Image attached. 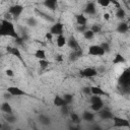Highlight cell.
<instances>
[{
    "label": "cell",
    "mask_w": 130,
    "mask_h": 130,
    "mask_svg": "<svg viewBox=\"0 0 130 130\" xmlns=\"http://www.w3.org/2000/svg\"><path fill=\"white\" fill-rule=\"evenodd\" d=\"M0 37H10L18 39L14 23L8 18H2L0 21Z\"/></svg>",
    "instance_id": "6da1fadb"
},
{
    "label": "cell",
    "mask_w": 130,
    "mask_h": 130,
    "mask_svg": "<svg viewBox=\"0 0 130 130\" xmlns=\"http://www.w3.org/2000/svg\"><path fill=\"white\" fill-rule=\"evenodd\" d=\"M113 121V126L116 128H128L130 126L129 120L124 118V117H120V116H113L112 118Z\"/></svg>",
    "instance_id": "7a4b0ae2"
},
{
    "label": "cell",
    "mask_w": 130,
    "mask_h": 130,
    "mask_svg": "<svg viewBox=\"0 0 130 130\" xmlns=\"http://www.w3.org/2000/svg\"><path fill=\"white\" fill-rule=\"evenodd\" d=\"M23 10H24V7L21 4H14L8 8V14L12 16V18L16 19L22 14Z\"/></svg>",
    "instance_id": "3957f363"
},
{
    "label": "cell",
    "mask_w": 130,
    "mask_h": 130,
    "mask_svg": "<svg viewBox=\"0 0 130 130\" xmlns=\"http://www.w3.org/2000/svg\"><path fill=\"white\" fill-rule=\"evenodd\" d=\"M49 32L52 34L54 37L60 36V35H64V24L60 21H56L54 22L50 28H49Z\"/></svg>",
    "instance_id": "277c9868"
},
{
    "label": "cell",
    "mask_w": 130,
    "mask_h": 130,
    "mask_svg": "<svg viewBox=\"0 0 130 130\" xmlns=\"http://www.w3.org/2000/svg\"><path fill=\"white\" fill-rule=\"evenodd\" d=\"M7 92L9 95L11 96H23V95H27L26 91L18 86H15V85H11V86H8L6 88Z\"/></svg>",
    "instance_id": "5b68a950"
},
{
    "label": "cell",
    "mask_w": 130,
    "mask_h": 130,
    "mask_svg": "<svg viewBox=\"0 0 130 130\" xmlns=\"http://www.w3.org/2000/svg\"><path fill=\"white\" fill-rule=\"evenodd\" d=\"M89 56H93V57H102L104 56L106 53L105 51L102 49V47L100 45H91L88 47V51H87Z\"/></svg>",
    "instance_id": "8992f818"
},
{
    "label": "cell",
    "mask_w": 130,
    "mask_h": 130,
    "mask_svg": "<svg viewBox=\"0 0 130 130\" xmlns=\"http://www.w3.org/2000/svg\"><path fill=\"white\" fill-rule=\"evenodd\" d=\"M6 52L9 55H12L15 58H17L20 62H24L23 58H22V55H21V52H20V50L17 47H15V46H7L6 47Z\"/></svg>",
    "instance_id": "52a82bcc"
},
{
    "label": "cell",
    "mask_w": 130,
    "mask_h": 130,
    "mask_svg": "<svg viewBox=\"0 0 130 130\" xmlns=\"http://www.w3.org/2000/svg\"><path fill=\"white\" fill-rule=\"evenodd\" d=\"M80 74H81L82 76L86 77V78H92V77H95L99 73H98L96 68L89 66V67H85V68H83V69L80 71Z\"/></svg>",
    "instance_id": "ba28073f"
},
{
    "label": "cell",
    "mask_w": 130,
    "mask_h": 130,
    "mask_svg": "<svg viewBox=\"0 0 130 130\" xmlns=\"http://www.w3.org/2000/svg\"><path fill=\"white\" fill-rule=\"evenodd\" d=\"M129 82H130V73H129L128 69H125L123 71V73L121 74V76H120L119 83L123 87H127L128 88L129 87Z\"/></svg>",
    "instance_id": "9c48e42d"
},
{
    "label": "cell",
    "mask_w": 130,
    "mask_h": 130,
    "mask_svg": "<svg viewBox=\"0 0 130 130\" xmlns=\"http://www.w3.org/2000/svg\"><path fill=\"white\" fill-rule=\"evenodd\" d=\"M90 93L91 95H96V96H108V92L105 91L101 86L98 85H90Z\"/></svg>",
    "instance_id": "30bf717a"
},
{
    "label": "cell",
    "mask_w": 130,
    "mask_h": 130,
    "mask_svg": "<svg viewBox=\"0 0 130 130\" xmlns=\"http://www.w3.org/2000/svg\"><path fill=\"white\" fill-rule=\"evenodd\" d=\"M67 45L70 49H72V51H76V50H79L81 49L80 48V45L78 43V41L76 40V38L74 36H70L68 39H67Z\"/></svg>",
    "instance_id": "8fae6325"
},
{
    "label": "cell",
    "mask_w": 130,
    "mask_h": 130,
    "mask_svg": "<svg viewBox=\"0 0 130 130\" xmlns=\"http://www.w3.org/2000/svg\"><path fill=\"white\" fill-rule=\"evenodd\" d=\"M75 20H76V23L78 26H86L87 24V17L85 14L83 13H79V14H76L75 15Z\"/></svg>",
    "instance_id": "7c38bea8"
},
{
    "label": "cell",
    "mask_w": 130,
    "mask_h": 130,
    "mask_svg": "<svg viewBox=\"0 0 130 130\" xmlns=\"http://www.w3.org/2000/svg\"><path fill=\"white\" fill-rule=\"evenodd\" d=\"M99 116H100L101 119H103V120H112L114 114H113L109 109L103 108V109L99 112Z\"/></svg>",
    "instance_id": "4fadbf2b"
},
{
    "label": "cell",
    "mask_w": 130,
    "mask_h": 130,
    "mask_svg": "<svg viewBox=\"0 0 130 130\" xmlns=\"http://www.w3.org/2000/svg\"><path fill=\"white\" fill-rule=\"evenodd\" d=\"M84 12L88 15H94L96 13V5L93 2H88L84 8Z\"/></svg>",
    "instance_id": "5bb4252c"
},
{
    "label": "cell",
    "mask_w": 130,
    "mask_h": 130,
    "mask_svg": "<svg viewBox=\"0 0 130 130\" xmlns=\"http://www.w3.org/2000/svg\"><path fill=\"white\" fill-rule=\"evenodd\" d=\"M55 44L58 48H63L67 45V38L66 36L64 35H60V36H57L56 39H55Z\"/></svg>",
    "instance_id": "9a60e30c"
},
{
    "label": "cell",
    "mask_w": 130,
    "mask_h": 130,
    "mask_svg": "<svg viewBox=\"0 0 130 130\" xmlns=\"http://www.w3.org/2000/svg\"><path fill=\"white\" fill-rule=\"evenodd\" d=\"M34 56H35V58L38 59V60H45V59H47L46 50L43 49V48H38V49L35 51Z\"/></svg>",
    "instance_id": "2e32d148"
},
{
    "label": "cell",
    "mask_w": 130,
    "mask_h": 130,
    "mask_svg": "<svg viewBox=\"0 0 130 130\" xmlns=\"http://www.w3.org/2000/svg\"><path fill=\"white\" fill-rule=\"evenodd\" d=\"M116 30L118 32H120V34H126V32H128L129 31V24H128V22L121 21L120 23H118Z\"/></svg>",
    "instance_id": "e0dca14e"
},
{
    "label": "cell",
    "mask_w": 130,
    "mask_h": 130,
    "mask_svg": "<svg viewBox=\"0 0 130 130\" xmlns=\"http://www.w3.org/2000/svg\"><path fill=\"white\" fill-rule=\"evenodd\" d=\"M0 110L5 114V115H10V114H13V110H12V107L11 105L8 103V102H4L1 106H0Z\"/></svg>",
    "instance_id": "ac0fdd59"
},
{
    "label": "cell",
    "mask_w": 130,
    "mask_h": 130,
    "mask_svg": "<svg viewBox=\"0 0 130 130\" xmlns=\"http://www.w3.org/2000/svg\"><path fill=\"white\" fill-rule=\"evenodd\" d=\"M44 6H46V8L54 11L58 8V2L56 0H47V1H44L43 2Z\"/></svg>",
    "instance_id": "d6986e66"
},
{
    "label": "cell",
    "mask_w": 130,
    "mask_h": 130,
    "mask_svg": "<svg viewBox=\"0 0 130 130\" xmlns=\"http://www.w3.org/2000/svg\"><path fill=\"white\" fill-rule=\"evenodd\" d=\"M53 105L57 108H62L64 106H67L63 96H60V95H56L54 99H53Z\"/></svg>",
    "instance_id": "ffe728a7"
},
{
    "label": "cell",
    "mask_w": 130,
    "mask_h": 130,
    "mask_svg": "<svg viewBox=\"0 0 130 130\" xmlns=\"http://www.w3.org/2000/svg\"><path fill=\"white\" fill-rule=\"evenodd\" d=\"M125 61H126V59H125L124 55L121 54V53H117L115 55L114 59H113V64H115V65H117V64H123V63H125Z\"/></svg>",
    "instance_id": "44dd1931"
},
{
    "label": "cell",
    "mask_w": 130,
    "mask_h": 130,
    "mask_svg": "<svg viewBox=\"0 0 130 130\" xmlns=\"http://www.w3.org/2000/svg\"><path fill=\"white\" fill-rule=\"evenodd\" d=\"M115 15H116L117 18H119V19H121V20L123 21V19H124L125 16H126V11H125V9L121 6V7L115 9Z\"/></svg>",
    "instance_id": "7402d4cb"
},
{
    "label": "cell",
    "mask_w": 130,
    "mask_h": 130,
    "mask_svg": "<svg viewBox=\"0 0 130 130\" xmlns=\"http://www.w3.org/2000/svg\"><path fill=\"white\" fill-rule=\"evenodd\" d=\"M82 119L86 122H92L94 120V114L89 111H84L82 113Z\"/></svg>",
    "instance_id": "603a6c76"
},
{
    "label": "cell",
    "mask_w": 130,
    "mask_h": 130,
    "mask_svg": "<svg viewBox=\"0 0 130 130\" xmlns=\"http://www.w3.org/2000/svg\"><path fill=\"white\" fill-rule=\"evenodd\" d=\"M39 120H40V123H41L42 125H45V126L50 125V123H51L50 117L47 116V115H45V114H41V115L39 116Z\"/></svg>",
    "instance_id": "cb8c5ba5"
},
{
    "label": "cell",
    "mask_w": 130,
    "mask_h": 130,
    "mask_svg": "<svg viewBox=\"0 0 130 130\" xmlns=\"http://www.w3.org/2000/svg\"><path fill=\"white\" fill-rule=\"evenodd\" d=\"M36 12H37L42 18L46 19L47 21H50V22H53V23H54V18L51 17V15H49L48 13H45V12H43V11H40L39 9H36Z\"/></svg>",
    "instance_id": "d4e9b609"
},
{
    "label": "cell",
    "mask_w": 130,
    "mask_h": 130,
    "mask_svg": "<svg viewBox=\"0 0 130 130\" xmlns=\"http://www.w3.org/2000/svg\"><path fill=\"white\" fill-rule=\"evenodd\" d=\"M80 57H82V50H76V51H72V53L70 54V60H77Z\"/></svg>",
    "instance_id": "484cf974"
},
{
    "label": "cell",
    "mask_w": 130,
    "mask_h": 130,
    "mask_svg": "<svg viewBox=\"0 0 130 130\" xmlns=\"http://www.w3.org/2000/svg\"><path fill=\"white\" fill-rule=\"evenodd\" d=\"M103 108H104V102H99V103H94L90 105V109L93 112H100Z\"/></svg>",
    "instance_id": "4316f807"
},
{
    "label": "cell",
    "mask_w": 130,
    "mask_h": 130,
    "mask_svg": "<svg viewBox=\"0 0 130 130\" xmlns=\"http://www.w3.org/2000/svg\"><path fill=\"white\" fill-rule=\"evenodd\" d=\"M98 6L102 7V8H109L111 6V1L110 0H99L96 1Z\"/></svg>",
    "instance_id": "83f0119b"
},
{
    "label": "cell",
    "mask_w": 130,
    "mask_h": 130,
    "mask_svg": "<svg viewBox=\"0 0 130 130\" xmlns=\"http://www.w3.org/2000/svg\"><path fill=\"white\" fill-rule=\"evenodd\" d=\"M63 99H64V101H65L66 105H67V106H69V105H71V104L73 103L74 96H73V94H72V93H65V94L63 95Z\"/></svg>",
    "instance_id": "f1b7e54d"
},
{
    "label": "cell",
    "mask_w": 130,
    "mask_h": 130,
    "mask_svg": "<svg viewBox=\"0 0 130 130\" xmlns=\"http://www.w3.org/2000/svg\"><path fill=\"white\" fill-rule=\"evenodd\" d=\"M4 119H5V122L8 123V124H13L16 122L17 118L13 115V114H10V115H5L4 116Z\"/></svg>",
    "instance_id": "f546056e"
},
{
    "label": "cell",
    "mask_w": 130,
    "mask_h": 130,
    "mask_svg": "<svg viewBox=\"0 0 130 130\" xmlns=\"http://www.w3.org/2000/svg\"><path fill=\"white\" fill-rule=\"evenodd\" d=\"M82 34H83L84 39H85V40H87V41L92 40V39L94 38V36H95V35H94V34H93V32H92V31H91L89 28H87V29H86L85 31H83Z\"/></svg>",
    "instance_id": "4dcf8cb0"
},
{
    "label": "cell",
    "mask_w": 130,
    "mask_h": 130,
    "mask_svg": "<svg viewBox=\"0 0 130 130\" xmlns=\"http://www.w3.org/2000/svg\"><path fill=\"white\" fill-rule=\"evenodd\" d=\"M26 24L29 25V26H36L38 24V21H37V19L35 17L30 16V17L26 18Z\"/></svg>",
    "instance_id": "1f68e13d"
},
{
    "label": "cell",
    "mask_w": 130,
    "mask_h": 130,
    "mask_svg": "<svg viewBox=\"0 0 130 130\" xmlns=\"http://www.w3.org/2000/svg\"><path fill=\"white\" fill-rule=\"evenodd\" d=\"M39 65H40L41 68L46 69V68L49 67V65H50V61H49L48 59H45V60H39Z\"/></svg>",
    "instance_id": "d6a6232c"
},
{
    "label": "cell",
    "mask_w": 130,
    "mask_h": 130,
    "mask_svg": "<svg viewBox=\"0 0 130 130\" xmlns=\"http://www.w3.org/2000/svg\"><path fill=\"white\" fill-rule=\"evenodd\" d=\"M70 118H71L72 122L75 123V124H78V123L80 122V117H79V115L76 114V113H70Z\"/></svg>",
    "instance_id": "836d02e7"
},
{
    "label": "cell",
    "mask_w": 130,
    "mask_h": 130,
    "mask_svg": "<svg viewBox=\"0 0 130 130\" xmlns=\"http://www.w3.org/2000/svg\"><path fill=\"white\" fill-rule=\"evenodd\" d=\"M94 35L95 34H99V32H101V30H102V27H101V25L100 24H92L91 25V27L89 28Z\"/></svg>",
    "instance_id": "e575fe53"
},
{
    "label": "cell",
    "mask_w": 130,
    "mask_h": 130,
    "mask_svg": "<svg viewBox=\"0 0 130 130\" xmlns=\"http://www.w3.org/2000/svg\"><path fill=\"white\" fill-rule=\"evenodd\" d=\"M99 102H103V100H102L101 96L91 95V96L89 98V103H90V105H91V104H94V103H99Z\"/></svg>",
    "instance_id": "d590c367"
},
{
    "label": "cell",
    "mask_w": 130,
    "mask_h": 130,
    "mask_svg": "<svg viewBox=\"0 0 130 130\" xmlns=\"http://www.w3.org/2000/svg\"><path fill=\"white\" fill-rule=\"evenodd\" d=\"M100 46H101V47H102V49L105 51V53L109 52V51H110V49H111V47H110V44H109L108 42H104V43L100 44Z\"/></svg>",
    "instance_id": "8d00e7d4"
},
{
    "label": "cell",
    "mask_w": 130,
    "mask_h": 130,
    "mask_svg": "<svg viewBox=\"0 0 130 130\" xmlns=\"http://www.w3.org/2000/svg\"><path fill=\"white\" fill-rule=\"evenodd\" d=\"M53 38H54V36H53L52 34H50L49 31H47V32L45 34V39H46V41H48V42H52Z\"/></svg>",
    "instance_id": "74e56055"
},
{
    "label": "cell",
    "mask_w": 130,
    "mask_h": 130,
    "mask_svg": "<svg viewBox=\"0 0 130 130\" xmlns=\"http://www.w3.org/2000/svg\"><path fill=\"white\" fill-rule=\"evenodd\" d=\"M5 74H6L8 77H13V76H14V72H13V70L10 69V68L5 70Z\"/></svg>",
    "instance_id": "f35d334b"
},
{
    "label": "cell",
    "mask_w": 130,
    "mask_h": 130,
    "mask_svg": "<svg viewBox=\"0 0 130 130\" xmlns=\"http://www.w3.org/2000/svg\"><path fill=\"white\" fill-rule=\"evenodd\" d=\"M60 109H61V112H62L63 115H68V114H69L68 106H64V107H62V108H60Z\"/></svg>",
    "instance_id": "ab89813d"
},
{
    "label": "cell",
    "mask_w": 130,
    "mask_h": 130,
    "mask_svg": "<svg viewBox=\"0 0 130 130\" xmlns=\"http://www.w3.org/2000/svg\"><path fill=\"white\" fill-rule=\"evenodd\" d=\"M1 130H11V126L8 124V123H2V127H1Z\"/></svg>",
    "instance_id": "60d3db41"
},
{
    "label": "cell",
    "mask_w": 130,
    "mask_h": 130,
    "mask_svg": "<svg viewBox=\"0 0 130 130\" xmlns=\"http://www.w3.org/2000/svg\"><path fill=\"white\" fill-rule=\"evenodd\" d=\"M82 91H83L85 94H87V95L91 94V93H90V86H85V87H83V88H82Z\"/></svg>",
    "instance_id": "b9f144b4"
},
{
    "label": "cell",
    "mask_w": 130,
    "mask_h": 130,
    "mask_svg": "<svg viewBox=\"0 0 130 130\" xmlns=\"http://www.w3.org/2000/svg\"><path fill=\"white\" fill-rule=\"evenodd\" d=\"M103 18H104L105 20H110V19H111V14H110L109 12H104V13H103Z\"/></svg>",
    "instance_id": "7bdbcfd3"
},
{
    "label": "cell",
    "mask_w": 130,
    "mask_h": 130,
    "mask_svg": "<svg viewBox=\"0 0 130 130\" xmlns=\"http://www.w3.org/2000/svg\"><path fill=\"white\" fill-rule=\"evenodd\" d=\"M70 130H80V129L78 127H74L73 126V127H70Z\"/></svg>",
    "instance_id": "ee69618b"
},
{
    "label": "cell",
    "mask_w": 130,
    "mask_h": 130,
    "mask_svg": "<svg viewBox=\"0 0 130 130\" xmlns=\"http://www.w3.org/2000/svg\"><path fill=\"white\" fill-rule=\"evenodd\" d=\"M93 130H101V128H100L99 126H94V127H93Z\"/></svg>",
    "instance_id": "f6af8a7d"
},
{
    "label": "cell",
    "mask_w": 130,
    "mask_h": 130,
    "mask_svg": "<svg viewBox=\"0 0 130 130\" xmlns=\"http://www.w3.org/2000/svg\"><path fill=\"white\" fill-rule=\"evenodd\" d=\"M1 127H2V122L0 121V130H1Z\"/></svg>",
    "instance_id": "bcb514c9"
},
{
    "label": "cell",
    "mask_w": 130,
    "mask_h": 130,
    "mask_svg": "<svg viewBox=\"0 0 130 130\" xmlns=\"http://www.w3.org/2000/svg\"><path fill=\"white\" fill-rule=\"evenodd\" d=\"M15 130H22V129H21V128H16Z\"/></svg>",
    "instance_id": "7dc6e473"
}]
</instances>
